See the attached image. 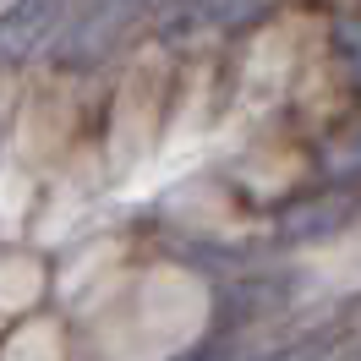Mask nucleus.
Instances as JSON below:
<instances>
[{
	"mask_svg": "<svg viewBox=\"0 0 361 361\" xmlns=\"http://www.w3.org/2000/svg\"><path fill=\"white\" fill-rule=\"evenodd\" d=\"M154 6L159 0H77V11L66 17L61 39H55V66L93 71L148 23Z\"/></svg>",
	"mask_w": 361,
	"mask_h": 361,
	"instance_id": "f257e3e1",
	"label": "nucleus"
},
{
	"mask_svg": "<svg viewBox=\"0 0 361 361\" xmlns=\"http://www.w3.org/2000/svg\"><path fill=\"white\" fill-rule=\"evenodd\" d=\"M274 0H164V44H180V49H197V44H214V39H230L241 27L263 23Z\"/></svg>",
	"mask_w": 361,
	"mask_h": 361,
	"instance_id": "f03ea898",
	"label": "nucleus"
},
{
	"mask_svg": "<svg viewBox=\"0 0 361 361\" xmlns=\"http://www.w3.org/2000/svg\"><path fill=\"white\" fill-rule=\"evenodd\" d=\"M77 0H11L6 6V61H27L39 44H55Z\"/></svg>",
	"mask_w": 361,
	"mask_h": 361,
	"instance_id": "7ed1b4c3",
	"label": "nucleus"
},
{
	"mask_svg": "<svg viewBox=\"0 0 361 361\" xmlns=\"http://www.w3.org/2000/svg\"><path fill=\"white\" fill-rule=\"evenodd\" d=\"M356 214V197L350 192H323V197H307V203H290L285 208V235L290 241H317V235H334L345 219Z\"/></svg>",
	"mask_w": 361,
	"mask_h": 361,
	"instance_id": "20e7f679",
	"label": "nucleus"
},
{
	"mask_svg": "<svg viewBox=\"0 0 361 361\" xmlns=\"http://www.w3.org/2000/svg\"><path fill=\"white\" fill-rule=\"evenodd\" d=\"M334 49H339V61L350 66V77H361V11H345L334 23Z\"/></svg>",
	"mask_w": 361,
	"mask_h": 361,
	"instance_id": "39448f33",
	"label": "nucleus"
},
{
	"mask_svg": "<svg viewBox=\"0 0 361 361\" xmlns=\"http://www.w3.org/2000/svg\"><path fill=\"white\" fill-rule=\"evenodd\" d=\"M329 170L334 176H361V126H350L329 142Z\"/></svg>",
	"mask_w": 361,
	"mask_h": 361,
	"instance_id": "423d86ee",
	"label": "nucleus"
}]
</instances>
